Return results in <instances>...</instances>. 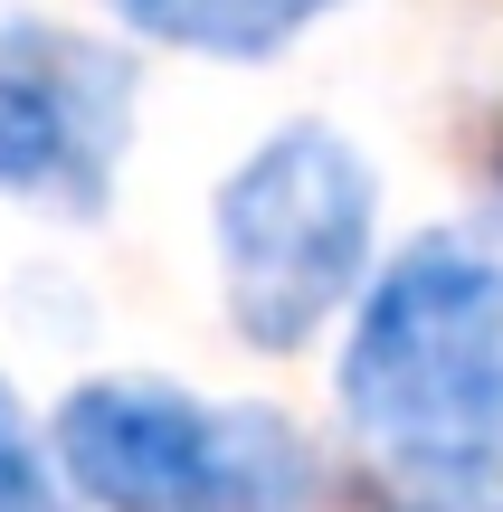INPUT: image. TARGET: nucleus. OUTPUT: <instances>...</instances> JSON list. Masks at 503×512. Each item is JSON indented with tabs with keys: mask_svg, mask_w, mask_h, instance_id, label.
<instances>
[{
	"mask_svg": "<svg viewBox=\"0 0 503 512\" xmlns=\"http://www.w3.org/2000/svg\"><path fill=\"white\" fill-rule=\"evenodd\" d=\"M352 512H503V256L437 228L361 285L342 342Z\"/></svg>",
	"mask_w": 503,
	"mask_h": 512,
	"instance_id": "1",
	"label": "nucleus"
},
{
	"mask_svg": "<svg viewBox=\"0 0 503 512\" xmlns=\"http://www.w3.org/2000/svg\"><path fill=\"white\" fill-rule=\"evenodd\" d=\"M48 456L95 512H333L323 456L295 418L200 399L181 380L67 389Z\"/></svg>",
	"mask_w": 503,
	"mask_h": 512,
	"instance_id": "2",
	"label": "nucleus"
},
{
	"mask_svg": "<svg viewBox=\"0 0 503 512\" xmlns=\"http://www.w3.org/2000/svg\"><path fill=\"white\" fill-rule=\"evenodd\" d=\"M380 181L333 124H285L219 181L209 247L219 304L247 351H304L361 285H371Z\"/></svg>",
	"mask_w": 503,
	"mask_h": 512,
	"instance_id": "3",
	"label": "nucleus"
},
{
	"mask_svg": "<svg viewBox=\"0 0 503 512\" xmlns=\"http://www.w3.org/2000/svg\"><path fill=\"white\" fill-rule=\"evenodd\" d=\"M133 95L143 76L124 48L76 38L57 19H10L0 29V190L57 219H95L133 143Z\"/></svg>",
	"mask_w": 503,
	"mask_h": 512,
	"instance_id": "4",
	"label": "nucleus"
},
{
	"mask_svg": "<svg viewBox=\"0 0 503 512\" xmlns=\"http://www.w3.org/2000/svg\"><path fill=\"white\" fill-rule=\"evenodd\" d=\"M333 10L342 0H114V19L133 38L181 57H276Z\"/></svg>",
	"mask_w": 503,
	"mask_h": 512,
	"instance_id": "5",
	"label": "nucleus"
},
{
	"mask_svg": "<svg viewBox=\"0 0 503 512\" xmlns=\"http://www.w3.org/2000/svg\"><path fill=\"white\" fill-rule=\"evenodd\" d=\"M0 512H67V494H57V465L48 446L29 437V418H19L10 380H0Z\"/></svg>",
	"mask_w": 503,
	"mask_h": 512,
	"instance_id": "6",
	"label": "nucleus"
}]
</instances>
